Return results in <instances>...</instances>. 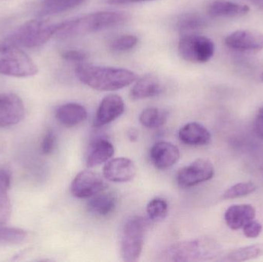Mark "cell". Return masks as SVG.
<instances>
[{"label":"cell","mask_w":263,"mask_h":262,"mask_svg":"<svg viewBox=\"0 0 263 262\" xmlns=\"http://www.w3.org/2000/svg\"><path fill=\"white\" fill-rule=\"evenodd\" d=\"M225 44L233 50L259 52L263 49V33L249 29L235 31L226 37Z\"/></svg>","instance_id":"11"},{"label":"cell","mask_w":263,"mask_h":262,"mask_svg":"<svg viewBox=\"0 0 263 262\" xmlns=\"http://www.w3.org/2000/svg\"><path fill=\"white\" fill-rule=\"evenodd\" d=\"M250 7L247 5L239 4L226 0H216L209 6V15L212 17H242L248 14Z\"/></svg>","instance_id":"20"},{"label":"cell","mask_w":263,"mask_h":262,"mask_svg":"<svg viewBox=\"0 0 263 262\" xmlns=\"http://www.w3.org/2000/svg\"><path fill=\"white\" fill-rule=\"evenodd\" d=\"M257 186L254 183H239L234 186L229 188L223 195V199H235V198H242L247 196L256 192Z\"/></svg>","instance_id":"29"},{"label":"cell","mask_w":263,"mask_h":262,"mask_svg":"<svg viewBox=\"0 0 263 262\" xmlns=\"http://www.w3.org/2000/svg\"><path fill=\"white\" fill-rule=\"evenodd\" d=\"M4 226L0 225V243L2 244H20L26 239L27 234L23 229Z\"/></svg>","instance_id":"27"},{"label":"cell","mask_w":263,"mask_h":262,"mask_svg":"<svg viewBox=\"0 0 263 262\" xmlns=\"http://www.w3.org/2000/svg\"><path fill=\"white\" fill-rule=\"evenodd\" d=\"M62 57L67 61L75 62V63H83L88 58V54L84 51L77 49H69L65 51L62 54Z\"/></svg>","instance_id":"33"},{"label":"cell","mask_w":263,"mask_h":262,"mask_svg":"<svg viewBox=\"0 0 263 262\" xmlns=\"http://www.w3.org/2000/svg\"><path fill=\"white\" fill-rule=\"evenodd\" d=\"M146 212L148 218L153 221H161L168 215V206L166 200L155 198L147 205Z\"/></svg>","instance_id":"26"},{"label":"cell","mask_w":263,"mask_h":262,"mask_svg":"<svg viewBox=\"0 0 263 262\" xmlns=\"http://www.w3.org/2000/svg\"><path fill=\"white\" fill-rule=\"evenodd\" d=\"M10 183V172L6 169H0V225H6L12 213L9 196Z\"/></svg>","instance_id":"22"},{"label":"cell","mask_w":263,"mask_h":262,"mask_svg":"<svg viewBox=\"0 0 263 262\" xmlns=\"http://www.w3.org/2000/svg\"><path fill=\"white\" fill-rule=\"evenodd\" d=\"M261 80H262L263 83V72H262V74H261Z\"/></svg>","instance_id":"39"},{"label":"cell","mask_w":263,"mask_h":262,"mask_svg":"<svg viewBox=\"0 0 263 262\" xmlns=\"http://www.w3.org/2000/svg\"><path fill=\"white\" fill-rule=\"evenodd\" d=\"M256 209L251 205H233L225 213V221L232 230H239L256 218Z\"/></svg>","instance_id":"15"},{"label":"cell","mask_w":263,"mask_h":262,"mask_svg":"<svg viewBox=\"0 0 263 262\" xmlns=\"http://www.w3.org/2000/svg\"><path fill=\"white\" fill-rule=\"evenodd\" d=\"M114 145L109 140L97 138L89 146L86 155V166L88 168H93L106 163L114 156Z\"/></svg>","instance_id":"16"},{"label":"cell","mask_w":263,"mask_h":262,"mask_svg":"<svg viewBox=\"0 0 263 262\" xmlns=\"http://www.w3.org/2000/svg\"><path fill=\"white\" fill-rule=\"evenodd\" d=\"M213 163L204 158H198L189 166L179 169L177 173V183L179 187L186 189L193 187L214 176Z\"/></svg>","instance_id":"8"},{"label":"cell","mask_w":263,"mask_h":262,"mask_svg":"<svg viewBox=\"0 0 263 262\" xmlns=\"http://www.w3.org/2000/svg\"><path fill=\"white\" fill-rule=\"evenodd\" d=\"M221 246L211 238H202L176 243L165 249L162 255L166 261H203L217 258Z\"/></svg>","instance_id":"3"},{"label":"cell","mask_w":263,"mask_h":262,"mask_svg":"<svg viewBox=\"0 0 263 262\" xmlns=\"http://www.w3.org/2000/svg\"><path fill=\"white\" fill-rule=\"evenodd\" d=\"M179 55L185 61L205 63L213 58L215 45L208 37L188 34L183 35L178 45Z\"/></svg>","instance_id":"7"},{"label":"cell","mask_w":263,"mask_h":262,"mask_svg":"<svg viewBox=\"0 0 263 262\" xmlns=\"http://www.w3.org/2000/svg\"><path fill=\"white\" fill-rule=\"evenodd\" d=\"M57 143V137L52 129H48L41 143V150L44 155H50L53 152Z\"/></svg>","instance_id":"31"},{"label":"cell","mask_w":263,"mask_h":262,"mask_svg":"<svg viewBox=\"0 0 263 262\" xmlns=\"http://www.w3.org/2000/svg\"><path fill=\"white\" fill-rule=\"evenodd\" d=\"M37 72L36 65L20 47L6 41L0 43V74L26 78Z\"/></svg>","instance_id":"5"},{"label":"cell","mask_w":263,"mask_h":262,"mask_svg":"<svg viewBox=\"0 0 263 262\" xmlns=\"http://www.w3.org/2000/svg\"><path fill=\"white\" fill-rule=\"evenodd\" d=\"M168 113L156 107L146 108L141 112L139 122L147 129H157L166 123Z\"/></svg>","instance_id":"23"},{"label":"cell","mask_w":263,"mask_h":262,"mask_svg":"<svg viewBox=\"0 0 263 262\" xmlns=\"http://www.w3.org/2000/svg\"><path fill=\"white\" fill-rule=\"evenodd\" d=\"M128 19L129 15L125 12L112 11L93 12L58 23V29L55 35L66 38L86 35L121 26Z\"/></svg>","instance_id":"2"},{"label":"cell","mask_w":263,"mask_h":262,"mask_svg":"<svg viewBox=\"0 0 263 262\" xmlns=\"http://www.w3.org/2000/svg\"><path fill=\"white\" fill-rule=\"evenodd\" d=\"M160 81L153 75H146L136 82L130 92L133 100L145 99L159 95L162 92Z\"/></svg>","instance_id":"21"},{"label":"cell","mask_w":263,"mask_h":262,"mask_svg":"<svg viewBox=\"0 0 263 262\" xmlns=\"http://www.w3.org/2000/svg\"><path fill=\"white\" fill-rule=\"evenodd\" d=\"M147 226L146 220L141 216H133L126 220L120 237V255L123 261L133 262L139 259Z\"/></svg>","instance_id":"6"},{"label":"cell","mask_w":263,"mask_h":262,"mask_svg":"<svg viewBox=\"0 0 263 262\" xmlns=\"http://www.w3.org/2000/svg\"><path fill=\"white\" fill-rule=\"evenodd\" d=\"M117 204V195L114 192L103 190L91 197L87 203V209L96 216L105 217L114 212Z\"/></svg>","instance_id":"19"},{"label":"cell","mask_w":263,"mask_h":262,"mask_svg":"<svg viewBox=\"0 0 263 262\" xmlns=\"http://www.w3.org/2000/svg\"><path fill=\"white\" fill-rule=\"evenodd\" d=\"M263 255V246L261 244L253 245L239 248L230 252L227 257L226 261H246L256 259Z\"/></svg>","instance_id":"25"},{"label":"cell","mask_w":263,"mask_h":262,"mask_svg":"<svg viewBox=\"0 0 263 262\" xmlns=\"http://www.w3.org/2000/svg\"><path fill=\"white\" fill-rule=\"evenodd\" d=\"M23 100L14 93L0 95V127H9L21 123L25 118Z\"/></svg>","instance_id":"10"},{"label":"cell","mask_w":263,"mask_h":262,"mask_svg":"<svg viewBox=\"0 0 263 262\" xmlns=\"http://www.w3.org/2000/svg\"><path fill=\"white\" fill-rule=\"evenodd\" d=\"M106 184L100 174L90 170L80 172L71 184V193L76 198H91L105 190Z\"/></svg>","instance_id":"9"},{"label":"cell","mask_w":263,"mask_h":262,"mask_svg":"<svg viewBox=\"0 0 263 262\" xmlns=\"http://www.w3.org/2000/svg\"><path fill=\"white\" fill-rule=\"evenodd\" d=\"M180 158L177 146L168 142H159L150 150V159L156 169L160 170L170 169Z\"/></svg>","instance_id":"14"},{"label":"cell","mask_w":263,"mask_h":262,"mask_svg":"<svg viewBox=\"0 0 263 262\" xmlns=\"http://www.w3.org/2000/svg\"><path fill=\"white\" fill-rule=\"evenodd\" d=\"M86 108L78 103H66L57 108L55 118L59 123L66 127L78 126L87 118Z\"/></svg>","instance_id":"17"},{"label":"cell","mask_w":263,"mask_h":262,"mask_svg":"<svg viewBox=\"0 0 263 262\" xmlns=\"http://www.w3.org/2000/svg\"><path fill=\"white\" fill-rule=\"evenodd\" d=\"M179 138L184 144L191 146H202L211 141L210 131L200 123H190L181 128Z\"/></svg>","instance_id":"18"},{"label":"cell","mask_w":263,"mask_h":262,"mask_svg":"<svg viewBox=\"0 0 263 262\" xmlns=\"http://www.w3.org/2000/svg\"><path fill=\"white\" fill-rule=\"evenodd\" d=\"M205 25V21L196 14H185L182 15L176 23V28L180 32H191L200 29Z\"/></svg>","instance_id":"28"},{"label":"cell","mask_w":263,"mask_h":262,"mask_svg":"<svg viewBox=\"0 0 263 262\" xmlns=\"http://www.w3.org/2000/svg\"><path fill=\"white\" fill-rule=\"evenodd\" d=\"M138 43V38L136 35L126 34L116 37L109 43L111 50L116 52H125L132 50L136 47Z\"/></svg>","instance_id":"30"},{"label":"cell","mask_w":263,"mask_h":262,"mask_svg":"<svg viewBox=\"0 0 263 262\" xmlns=\"http://www.w3.org/2000/svg\"><path fill=\"white\" fill-rule=\"evenodd\" d=\"M259 113L263 114V106L262 108H260V109H259Z\"/></svg>","instance_id":"38"},{"label":"cell","mask_w":263,"mask_h":262,"mask_svg":"<svg viewBox=\"0 0 263 262\" xmlns=\"http://www.w3.org/2000/svg\"><path fill=\"white\" fill-rule=\"evenodd\" d=\"M77 78L83 84L98 91H117L130 86L137 79L129 69L82 64L75 69Z\"/></svg>","instance_id":"1"},{"label":"cell","mask_w":263,"mask_h":262,"mask_svg":"<svg viewBox=\"0 0 263 262\" xmlns=\"http://www.w3.org/2000/svg\"><path fill=\"white\" fill-rule=\"evenodd\" d=\"M251 1L256 7L263 10V0H251Z\"/></svg>","instance_id":"37"},{"label":"cell","mask_w":263,"mask_h":262,"mask_svg":"<svg viewBox=\"0 0 263 262\" xmlns=\"http://www.w3.org/2000/svg\"><path fill=\"white\" fill-rule=\"evenodd\" d=\"M128 138L131 142H136L139 138V132L134 128H132L127 132Z\"/></svg>","instance_id":"36"},{"label":"cell","mask_w":263,"mask_h":262,"mask_svg":"<svg viewBox=\"0 0 263 262\" xmlns=\"http://www.w3.org/2000/svg\"><path fill=\"white\" fill-rule=\"evenodd\" d=\"M255 130L256 135L263 139V114H258L255 122Z\"/></svg>","instance_id":"35"},{"label":"cell","mask_w":263,"mask_h":262,"mask_svg":"<svg viewBox=\"0 0 263 262\" xmlns=\"http://www.w3.org/2000/svg\"><path fill=\"white\" fill-rule=\"evenodd\" d=\"M125 111V103L123 98L118 95L111 94L106 95L102 100L93 125L95 127H103L118 118Z\"/></svg>","instance_id":"13"},{"label":"cell","mask_w":263,"mask_h":262,"mask_svg":"<svg viewBox=\"0 0 263 262\" xmlns=\"http://www.w3.org/2000/svg\"><path fill=\"white\" fill-rule=\"evenodd\" d=\"M85 0H43L41 6L43 15L63 13L81 6Z\"/></svg>","instance_id":"24"},{"label":"cell","mask_w":263,"mask_h":262,"mask_svg":"<svg viewBox=\"0 0 263 262\" xmlns=\"http://www.w3.org/2000/svg\"><path fill=\"white\" fill-rule=\"evenodd\" d=\"M58 23L40 19L26 22L17 28L6 42L18 47L35 48L47 43L57 33Z\"/></svg>","instance_id":"4"},{"label":"cell","mask_w":263,"mask_h":262,"mask_svg":"<svg viewBox=\"0 0 263 262\" xmlns=\"http://www.w3.org/2000/svg\"><path fill=\"white\" fill-rule=\"evenodd\" d=\"M137 168L131 159L124 157L112 158L103 167V176L112 183H127L136 176Z\"/></svg>","instance_id":"12"},{"label":"cell","mask_w":263,"mask_h":262,"mask_svg":"<svg viewBox=\"0 0 263 262\" xmlns=\"http://www.w3.org/2000/svg\"><path fill=\"white\" fill-rule=\"evenodd\" d=\"M149 1H154V0H106V3L112 6H123V5L134 4V3Z\"/></svg>","instance_id":"34"},{"label":"cell","mask_w":263,"mask_h":262,"mask_svg":"<svg viewBox=\"0 0 263 262\" xmlns=\"http://www.w3.org/2000/svg\"><path fill=\"white\" fill-rule=\"evenodd\" d=\"M243 234L248 238H256L259 236L262 230V226L258 221H250L242 228Z\"/></svg>","instance_id":"32"}]
</instances>
